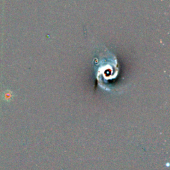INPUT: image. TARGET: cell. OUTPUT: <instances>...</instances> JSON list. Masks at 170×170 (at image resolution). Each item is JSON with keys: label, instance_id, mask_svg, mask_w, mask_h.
Wrapping results in <instances>:
<instances>
[{"label": "cell", "instance_id": "cell-1", "mask_svg": "<svg viewBox=\"0 0 170 170\" xmlns=\"http://www.w3.org/2000/svg\"><path fill=\"white\" fill-rule=\"evenodd\" d=\"M13 94L11 91L6 90L3 92L1 98L2 100L4 101L9 103V102H10L12 99H13Z\"/></svg>", "mask_w": 170, "mask_h": 170}]
</instances>
